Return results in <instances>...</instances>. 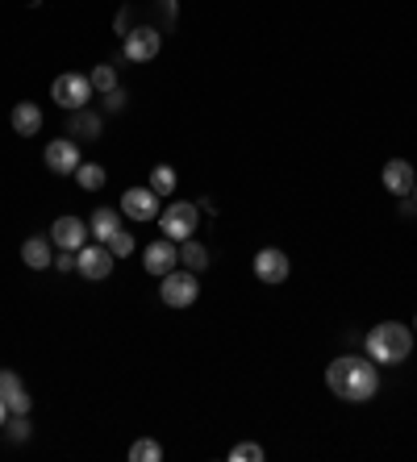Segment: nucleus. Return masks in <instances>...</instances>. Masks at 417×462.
I'll use <instances>...</instances> for the list:
<instances>
[{
    "mask_svg": "<svg viewBox=\"0 0 417 462\" xmlns=\"http://www.w3.org/2000/svg\"><path fill=\"white\" fill-rule=\"evenodd\" d=\"M326 383H329V392L338 400H347V404H367V400L375 396V387H380V375H375V366L367 363V358L347 355L326 366Z\"/></svg>",
    "mask_w": 417,
    "mask_h": 462,
    "instance_id": "nucleus-1",
    "label": "nucleus"
},
{
    "mask_svg": "<svg viewBox=\"0 0 417 462\" xmlns=\"http://www.w3.org/2000/svg\"><path fill=\"white\" fill-rule=\"evenodd\" d=\"M363 346H367V355H372L375 363L393 366V363H405L409 358V350H413V334H409V325H401V321H385L363 337Z\"/></svg>",
    "mask_w": 417,
    "mask_h": 462,
    "instance_id": "nucleus-2",
    "label": "nucleus"
},
{
    "mask_svg": "<svg viewBox=\"0 0 417 462\" xmlns=\"http://www.w3.org/2000/svg\"><path fill=\"white\" fill-rule=\"evenodd\" d=\"M200 226V208L188 205V200H171V205L159 213V229H163V237H171V242H184V237H192Z\"/></svg>",
    "mask_w": 417,
    "mask_h": 462,
    "instance_id": "nucleus-3",
    "label": "nucleus"
},
{
    "mask_svg": "<svg viewBox=\"0 0 417 462\" xmlns=\"http://www.w3.org/2000/svg\"><path fill=\"white\" fill-rule=\"evenodd\" d=\"M92 79L88 76H79V71H67V76H59L55 84H51V100L55 105H63L67 113H76V108H88V100H92Z\"/></svg>",
    "mask_w": 417,
    "mask_h": 462,
    "instance_id": "nucleus-4",
    "label": "nucleus"
},
{
    "mask_svg": "<svg viewBox=\"0 0 417 462\" xmlns=\"http://www.w3.org/2000/svg\"><path fill=\"white\" fill-rule=\"evenodd\" d=\"M159 296H163L167 309H188V304H197L200 296V280L197 271H167L163 275V288H159Z\"/></svg>",
    "mask_w": 417,
    "mask_h": 462,
    "instance_id": "nucleus-5",
    "label": "nucleus"
},
{
    "mask_svg": "<svg viewBox=\"0 0 417 462\" xmlns=\"http://www.w3.org/2000/svg\"><path fill=\"white\" fill-rule=\"evenodd\" d=\"M121 38H125V59H134V63H151L154 54L163 51V30L159 25H138V30H125Z\"/></svg>",
    "mask_w": 417,
    "mask_h": 462,
    "instance_id": "nucleus-6",
    "label": "nucleus"
},
{
    "mask_svg": "<svg viewBox=\"0 0 417 462\" xmlns=\"http://www.w3.org/2000/svg\"><path fill=\"white\" fill-rule=\"evenodd\" d=\"M143 263L151 275H159L163 280L167 271H176L180 267V242H171V237H154L151 246L143 250Z\"/></svg>",
    "mask_w": 417,
    "mask_h": 462,
    "instance_id": "nucleus-7",
    "label": "nucleus"
},
{
    "mask_svg": "<svg viewBox=\"0 0 417 462\" xmlns=\"http://www.w3.org/2000/svg\"><path fill=\"white\" fill-rule=\"evenodd\" d=\"M121 213L134 217V221H154V217L163 213V196H154L151 188H130V192L121 196Z\"/></svg>",
    "mask_w": 417,
    "mask_h": 462,
    "instance_id": "nucleus-8",
    "label": "nucleus"
},
{
    "mask_svg": "<svg viewBox=\"0 0 417 462\" xmlns=\"http://www.w3.org/2000/svg\"><path fill=\"white\" fill-rule=\"evenodd\" d=\"M88 221H79V217H59L55 226H51V242H55L59 250H84L88 246Z\"/></svg>",
    "mask_w": 417,
    "mask_h": 462,
    "instance_id": "nucleus-9",
    "label": "nucleus"
},
{
    "mask_svg": "<svg viewBox=\"0 0 417 462\" xmlns=\"http://www.w3.org/2000/svg\"><path fill=\"white\" fill-rule=\"evenodd\" d=\"M76 271L84 275V280H109L113 271V250L105 246V242H97V246H84L76 254Z\"/></svg>",
    "mask_w": 417,
    "mask_h": 462,
    "instance_id": "nucleus-10",
    "label": "nucleus"
},
{
    "mask_svg": "<svg viewBox=\"0 0 417 462\" xmlns=\"http://www.w3.org/2000/svg\"><path fill=\"white\" fill-rule=\"evenodd\" d=\"M79 142L76 138H55V142H46V167L55 175H76L79 167Z\"/></svg>",
    "mask_w": 417,
    "mask_h": 462,
    "instance_id": "nucleus-11",
    "label": "nucleus"
},
{
    "mask_svg": "<svg viewBox=\"0 0 417 462\" xmlns=\"http://www.w3.org/2000/svg\"><path fill=\"white\" fill-rule=\"evenodd\" d=\"M288 254L284 250H275V246H267V250H259V254H255V275H259V280L264 283H284L288 280Z\"/></svg>",
    "mask_w": 417,
    "mask_h": 462,
    "instance_id": "nucleus-12",
    "label": "nucleus"
},
{
    "mask_svg": "<svg viewBox=\"0 0 417 462\" xmlns=\"http://www.w3.org/2000/svg\"><path fill=\"white\" fill-rule=\"evenodd\" d=\"M413 183H417V171L405 159H388L385 162V188L393 196H413Z\"/></svg>",
    "mask_w": 417,
    "mask_h": 462,
    "instance_id": "nucleus-13",
    "label": "nucleus"
},
{
    "mask_svg": "<svg viewBox=\"0 0 417 462\" xmlns=\"http://www.w3.org/2000/svg\"><path fill=\"white\" fill-rule=\"evenodd\" d=\"M100 129H105V121H100V113H92V108H76V113L67 117V134L76 142H97Z\"/></svg>",
    "mask_w": 417,
    "mask_h": 462,
    "instance_id": "nucleus-14",
    "label": "nucleus"
},
{
    "mask_svg": "<svg viewBox=\"0 0 417 462\" xmlns=\"http://www.w3.org/2000/svg\"><path fill=\"white\" fill-rule=\"evenodd\" d=\"M22 263L30 271H46V267H55V254H51V237L42 234H33L22 242Z\"/></svg>",
    "mask_w": 417,
    "mask_h": 462,
    "instance_id": "nucleus-15",
    "label": "nucleus"
},
{
    "mask_svg": "<svg viewBox=\"0 0 417 462\" xmlns=\"http://www.w3.org/2000/svg\"><path fill=\"white\" fill-rule=\"evenodd\" d=\"M9 121H13V129H17L22 138H33V134H42V108L33 105V100H22V105H13Z\"/></svg>",
    "mask_w": 417,
    "mask_h": 462,
    "instance_id": "nucleus-16",
    "label": "nucleus"
},
{
    "mask_svg": "<svg viewBox=\"0 0 417 462\" xmlns=\"http://www.w3.org/2000/svg\"><path fill=\"white\" fill-rule=\"evenodd\" d=\"M88 229L97 234V242H105V246H109V237L121 229V213H117V208H97V213L88 217Z\"/></svg>",
    "mask_w": 417,
    "mask_h": 462,
    "instance_id": "nucleus-17",
    "label": "nucleus"
},
{
    "mask_svg": "<svg viewBox=\"0 0 417 462\" xmlns=\"http://www.w3.org/2000/svg\"><path fill=\"white\" fill-rule=\"evenodd\" d=\"M180 267H188V271H208V250L200 246L197 237H184V242H180Z\"/></svg>",
    "mask_w": 417,
    "mask_h": 462,
    "instance_id": "nucleus-18",
    "label": "nucleus"
},
{
    "mask_svg": "<svg viewBox=\"0 0 417 462\" xmlns=\"http://www.w3.org/2000/svg\"><path fill=\"white\" fill-rule=\"evenodd\" d=\"M154 196H176V167H167V162H159V167H151V183H146Z\"/></svg>",
    "mask_w": 417,
    "mask_h": 462,
    "instance_id": "nucleus-19",
    "label": "nucleus"
},
{
    "mask_svg": "<svg viewBox=\"0 0 417 462\" xmlns=\"http://www.w3.org/2000/svg\"><path fill=\"white\" fill-rule=\"evenodd\" d=\"M76 183L84 188V192H100V188H105V167H100V162H79Z\"/></svg>",
    "mask_w": 417,
    "mask_h": 462,
    "instance_id": "nucleus-20",
    "label": "nucleus"
},
{
    "mask_svg": "<svg viewBox=\"0 0 417 462\" xmlns=\"http://www.w3.org/2000/svg\"><path fill=\"white\" fill-rule=\"evenodd\" d=\"M130 458L134 462H159V458H163V446H159V441H151V438H143V441H134V446H130Z\"/></svg>",
    "mask_w": 417,
    "mask_h": 462,
    "instance_id": "nucleus-21",
    "label": "nucleus"
},
{
    "mask_svg": "<svg viewBox=\"0 0 417 462\" xmlns=\"http://www.w3.org/2000/svg\"><path fill=\"white\" fill-rule=\"evenodd\" d=\"M92 88H97V92H113V88H117V71H113V63H100V67H92Z\"/></svg>",
    "mask_w": 417,
    "mask_h": 462,
    "instance_id": "nucleus-22",
    "label": "nucleus"
},
{
    "mask_svg": "<svg viewBox=\"0 0 417 462\" xmlns=\"http://www.w3.org/2000/svg\"><path fill=\"white\" fill-rule=\"evenodd\" d=\"M5 433H9V441H30V420L25 417H17V412H9V420H5Z\"/></svg>",
    "mask_w": 417,
    "mask_h": 462,
    "instance_id": "nucleus-23",
    "label": "nucleus"
},
{
    "mask_svg": "<svg viewBox=\"0 0 417 462\" xmlns=\"http://www.w3.org/2000/svg\"><path fill=\"white\" fill-rule=\"evenodd\" d=\"M109 250H113V258H130L134 254V237L125 234V229H117V234L109 237Z\"/></svg>",
    "mask_w": 417,
    "mask_h": 462,
    "instance_id": "nucleus-24",
    "label": "nucleus"
},
{
    "mask_svg": "<svg viewBox=\"0 0 417 462\" xmlns=\"http://www.w3.org/2000/svg\"><path fill=\"white\" fill-rule=\"evenodd\" d=\"M230 458L234 462H259V458H264V450H259V446H251V441H242V446H234V450H230Z\"/></svg>",
    "mask_w": 417,
    "mask_h": 462,
    "instance_id": "nucleus-25",
    "label": "nucleus"
},
{
    "mask_svg": "<svg viewBox=\"0 0 417 462\" xmlns=\"http://www.w3.org/2000/svg\"><path fill=\"white\" fill-rule=\"evenodd\" d=\"M5 404H9V412H17V417H25V412L33 409V400L25 396V387L22 392H13V396H5Z\"/></svg>",
    "mask_w": 417,
    "mask_h": 462,
    "instance_id": "nucleus-26",
    "label": "nucleus"
},
{
    "mask_svg": "<svg viewBox=\"0 0 417 462\" xmlns=\"http://www.w3.org/2000/svg\"><path fill=\"white\" fill-rule=\"evenodd\" d=\"M13 392H22V375L17 371H0V396H13Z\"/></svg>",
    "mask_w": 417,
    "mask_h": 462,
    "instance_id": "nucleus-27",
    "label": "nucleus"
},
{
    "mask_svg": "<svg viewBox=\"0 0 417 462\" xmlns=\"http://www.w3.org/2000/svg\"><path fill=\"white\" fill-rule=\"evenodd\" d=\"M125 88H113V92H105V108H109V113H121V108H125Z\"/></svg>",
    "mask_w": 417,
    "mask_h": 462,
    "instance_id": "nucleus-28",
    "label": "nucleus"
},
{
    "mask_svg": "<svg viewBox=\"0 0 417 462\" xmlns=\"http://www.w3.org/2000/svg\"><path fill=\"white\" fill-rule=\"evenodd\" d=\"M55 267L59 271H76V250H63V254L55 258Z\"/></svg>",
    "mask_w": 417,
    "mask_h": 462,
    "instance_id": "nucleus-29",
    "label": "nucleus"
},
{
    "mask_svg": "<svg viewBox=\"0 0 417 462\" xmlns=\"http://www.w3.org/2000/svg\"><path fill=\"white\" fill-rule=\"evenodd\" d=\"M5 420H9V404H5V396H0V430H5Z\"/></svg>",
    "mask_w": 417,
    "mask_h": 462,
    "instance_id": "nucleus-30",
    "label": "nucleus"
},
{
    "mask_svg": "<svg viewBox=\"0 0 417 462\" xmlns=\"http://www.w3.org/2000/svg\"><path fill=\"white\" fill-rule=\"evenodd\" d=\"M413 200H417V183H413Z\"/></svg>",
    "mask_w": 417,
    "mask_h": 462,
    "instance_id": "nucleus-31",
    "label": "nucleus"
},
{
    "mask_svg": "<svg viewBox=\"0 0 417 462\" xmlns=\"http://www.w3.org/2000/svg\"><path fill=\"white\" fill-rule=\"evenodd\" d=\"M413 334H417V325H413Z\"/></svg>",
    "mask_w": 417,
    "mask_h": 462,
    "instance_id": "nucleus-32",
    "label": "nucleus"
}]
</instances>
